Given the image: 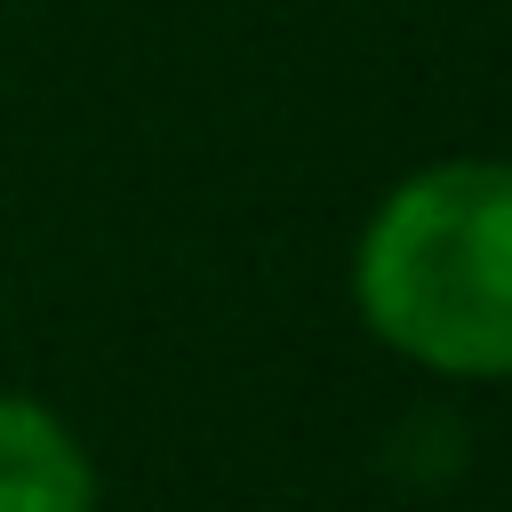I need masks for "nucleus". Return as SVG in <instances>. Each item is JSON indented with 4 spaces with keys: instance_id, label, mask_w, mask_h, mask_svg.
<instances>
[{
    "instance_id": "f257e3e1",
    "label": "nucleus",
    "mask_w": 512,
    "mask_h": 512,
    "mask_svg": "<svg viewBox=\"0 0 512 512\" xmlns=\"http://www.w3.org/2000/svg\"><path fill=\"white\" fill-rule=\"evenodd\" d=\"M368 336L432 376H512V160H432L400 176L352 248Z\"/></svg>"
},
{
    "instance_id": "f03ea898",
    "label": "nucleus",
    "mask_w": 512,
    "mask_h": 512,
    "mask_svg": "<svg viewBox=\"0 0 512 512\" xmlns=\"http://www.w3.org/2000/svg\"><path fill=\"white\" fill-rule=\"evenodd\" d=\"M0 512H96L80 432L24 392H0Z\"/></svg>"
}]
</instances>
